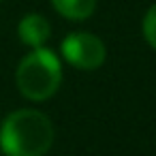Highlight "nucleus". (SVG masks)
<instances>
[{"mask_svg":"<svg viewBox=\"0 0 156 156\" xmlns=\"http://www.w3.org/2000/svg\"><path fill=\"white\" fill-rule=\"evenodd\" d=\"M51 5L62 17L73 22H83L94 13L96 0H51Z\"/></svg>","mask_w":156,"mask_h":156,"instance_id":"obj_5","label":"nucleus"},{"mask_svg":"<svg viewBox=\"0 0 156 156\" xmlns=\"http://www.w3.org/2000/svg\"><path fill=\"white\" fill-rule=\"evenodd\" d=\"M64 60L79 71H94L105 62V43L90 32H71L62 41Z\"/></svg>","mask_w":156,"mask_h":156,"instance_id":"obj_3","label":"nucleus"},{"mask_svg":"<svg viewBox=\"0 0 156 156\" xmlns=\"http://www.w3.org/2000/svg\"><path fill=\"white\" fill-rule=\"evenodd\" d=\"M143 37L156 49V2L147 9V13L143 17Z\"/></svg>","mask_w":156,"mask_h":156,"instance_id":"obj_6","label":"nucleus"},{"mask_svg":"<svg viewBox=\"0 0 156 156\" xmlns=\"http://www.w3.org/2000/svg\"><path fill=\"white\" fill-rule=\"evenodd\" d=\"M17 34H20V39H22L24 45H28V47L34 49V47H43L49 41L51 26H49V22L43 15L30 13V15L22 17L20 26H17Z\"/></svg>","mask_w":156,"mask_h":156,"instance_id":"obj_4","label":"nucleus"},{"mask_svg":"<svg viewBox=\"0 0 156 156\" xmlns=\"http://www.w3.org/2000/svg\"><path fill=\"white\" fill-rule=\"evenodd\" d=\"M15 81L22 96H26L28 101H47L58 92L62 83V64L58 56L45 45L34 47L20 62Z\"/></svg>","mask_w":156,"mask_h":156,"instance_id":"obj_2","label":"nucleus"},{"mask_svg":"<svg viewBox=\"0 0 156 156\" xmlns=\"http://www.w3.org/2000/svg\"><path fill=\"white\" fill-rule=\"evenodd\" d=\"M51 143V120L37 109H17L0 124V150L5 156H45Z\"/></svg>","mask_w":156,"mask_h":156,"instance_id":"obj_1","label":"nucleus"}]
</instances>
